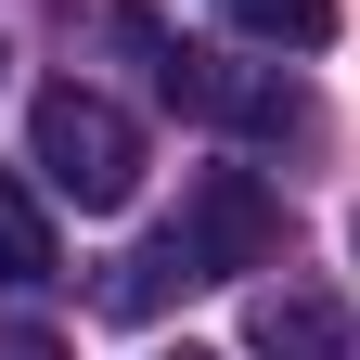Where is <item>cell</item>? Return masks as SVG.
I'll list each match as a JSON object with an SVG mask.
<instances>
[{
    "mask_svg": "<svg viewBox=\"0 0 360 360\" xmlns=\"http://www.w3.org/2000/svg\"><path fill=\"white\" fill-rule=\"evenodd\" d=\"M167 360H206V347H167Z\"/></svg>",
    "mask_w": 360,
    "mask_h": 360,
    "instance_id": "obj_9",
    "label": "cell"
},
{
    "mask_svg": "<svg viewBox=\"0 0 360 360\" xmlns=\"http://www.w3.org/2000/svg\"><path fill=\"white\" fill-rule=\"evenodd\" d=\"M257 360H360V335H347V309L335 296H257Z\"/></svg>",
    "mask_w": 360,
    "mask_h": 360,
    "instance_id": "obj_4",
    "label": "cell"
},
{
    "mask_svg": "<svg viewBox=\"0 0 360 360\" xmlns=\"http://www.w3.org/2000/svg\"><path fill=\"white\" fill-rule=\"evenodd\" d=\"M116 39L155 65V90H167L180 116L232 129V142H283V129H296V90H283V65H232V52H193V39H167L155 13H116Z\"/></svg>",
    "mask_w": 360,
    "mask_h": 360,
    "instance_id": "obj_3",
    "label": "cell"
},
{
    "mask_svg": "<svg viewBox=\"0 0 360 360\" xmlns=\"http://www.w3.org/2000/svg\"><path fill=\"white\" fill-rule=\"evenodd\" d=\"M245 39H270V52H322L335 39V0H219Z\"/></svg>",
    "mask_w": 360,
    "mask_h": 360,
    "instance_id": "obj_6",
    "label": "cell"
},
{
    "mask_svg": "<svg viewBox=\"0 0 360 360\" xmlns=\"http://www.w3.org/2000/svg\"><path fill=\"white\" fill-rule=\"evenodd\" d=\"M0 360H65V335H39V322H13V335H0Z\"/></svg>",
    "mask_w": 360,
    "mask_h": 360,
    "instance_id": "obj_7",
    "label": "cell"
},
{
    "mask_svg": "<svg viewBox=\"0 0 360 360\" xmlns=\"http://www.w3.org/2000/svg\"><path fill=\"white\" fill-rule=\"evenodd\" d=\"M270 245H283L270 180H257V167H206L193 193H180V219L116 270V309H155L167 283H245V270H270Z\"/></svg>",
    "mask_w": 360,
    "mask_h": 360,
    "instance_id": "obj_1",
    "label": "cell"
},
{
    "mask_svg": "<svg viewBox=\"0 0 360 360\" xmlns=\"http://www.w3.org/2000/svg\"><path fill=\"white\" fill-rule=\"evenodd\" d=\"M347 257H360V219H347Z\"/></svg>",
    "mask_w": 360,
    "mask_h": 360,
    "instance_id": "obj_8",
    "label": "cell"
},
{
    "mask_svg": "<svg viewBox=\"0 0 360 360\" xmlns=\"http://www.w3.org/2000/svg\"><path fill=\"white\" fill-rule=\"evenodd\" d=\"M39 283H52V219H39V193L0 167V296H39Z\"/></svg>",
    "mask_w": 360,
    "mask_h": 360,
    "instance_id": "obj_5",
    "label": "cell"
},
{
    "mask_svg": "<svg viewBox=\"0 0 360 360\" xmlns=\"http://www.w3.org/2000/svg\"><path fill=\"white\" fill-rule=\"evenodd\" d=\"M26 167L52 180L65 206H90V219H116L129 193H142V129H129L103 90H77V77H52L26 103Z\"/></svg>",
    "mask_w": 360,
    "mask_h": 360,
    "instance_id": "obj_2",
    "label": "cell"
}]
</instances>
